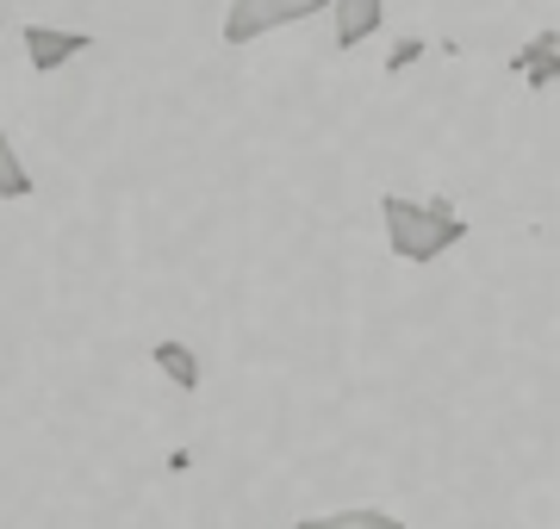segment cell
Returning <instances> with one entry per match:
<instances>
[{
    "label": "cell",
    "mask_w": 560,
    "mask_h": 529,
    "mask_svg": "<svg viewBox=\"0 0 560 529\" xmlns=\"http://www.w3.org/2000/svg\"><path fill=\"white\" fill-rule=\"evenodd\" d=\"M324 0H231V13H224V44L243 50L249 38H268L280 25H300V20H318Z\"/></svg>",
    "instance_id": "obj_2"
},
{
    "label": "cell",
    "mask_w": 560,
    "mask_h": 529,
    "mask_svg": "<svg viewBox=\"0 0 560 529\" xmlns=\"http://www.w3.org/2000/svg\"><path fill=\"white\" fill-rule=\"evenodd\" d=\"M324 13L337 25V50H355L386 25V0H324Z\"/></svg>",
    "instance_id": "obj_4"
},
{
    "label": "cell",
    "mask_w": 560,
    "mask_h": 529,
    "mask_svg": "<svg viewBox=\"0 0 560 529\" xmlns=\"http://www.w3.org/2000/svg\"><path fill=\"white\" fill-rule=\"evenodd\" d=\"M381 219H386V249L411 268H430V262H442L448 249L467 244V219H460L448 200H405V193H386Z\"/></svg>",
    "instance_id": "obj_1"
},
{
    "label": "cell",
    "mask_w": 560,
    "mask_h": 529,
    "mask_svg": "<svg viewBox=\"0 0 560 529\" xmlns=\"http://www.w3.org/2000/svg\"><path fill=\"white\" fill-rule=\"evenodd\" d=\"M0 200H32V175H25L20 150L7 138V125H0Z\"/></svg>",
    "instance_id": "obj_7"
},
{
    "label": "cell",
    "mask_w": 560,
    "mask_h": 529,
    "mask_svg": "<svg viewBox=\"0 0 560 529\" xmlns=\"http://www.w3.org/2000/svg\"><path fill=\"white\" fill-rule=\"evenodd\" d=\"M20 38H25V62L38 75H57V69H69L94 50V32H69V25H20Z\"/></svg>",
    "instance_id": "obj_3"
},
{
    "label": "cell",
    "mask_w": 560,
    "mask_h": 529,
    "mask_svg": "<svg viewBox=\"0 0 560 529\" xmlns=\"http://www.w3.org/2000/svg\"><path fill=\"white\" fill-rule=\"evenodd\" d=\"M318 524H374V529H399V517H393V510H368V505H349V510H330V517H318Z\"/></svg>",
    "instance_id": "obj_8"
},
{
    "label": "cell",
    "mask_w": 560,
    "mask_h": 529,
    "mask_svg": "<svg viewBox=\"0 0 560 529\" xmlns=\"http://www.w3.org/2000/svg\"><path fill=\"white\" fill-rule=\"evenodd\" d=\"M511 69L523 75V87H555L560 82V32H555V25L523 44L517 57H511Z\"/></svg>",
    "instance_id": "obj_6"
},
{
    "label": "cell",
    "mask_w": 560,
    "mask_h": 529,
    "mask_svg": "<svg viewBox=\"0 0 560 529\" xmlns=\"http://www.w3.org/2000/svg\"><path fill=\"white\" fill-rule=\"evenodd\" d=\"M150 367H156L175 392H200V374H206L200 349H187L180 337H156V343H150Z\"/></svg>",
    "instance_id": "obj_5"
}]
</instances>
